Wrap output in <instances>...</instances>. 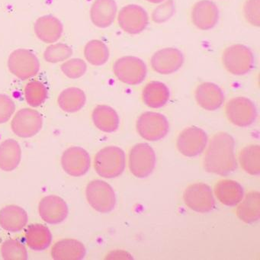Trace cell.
I'll list each match as a JSON object with an SVG mask.
<instances>
[{"mask_svg":"<svg viewBox=\"0 0 260 260\" xmlns=\"http://www.w3.org/2000/svg\"><path fill=\"white\" fill-rule=\"evenodd\" d=\"M225 112L230 122L240 127H248L256 119L257 110L255 105L245 97L231 99L226 103Z\"/></svg>","mask_w":260,"mask_h":260,"instance_id":"obj_9","label":"cell"},{"mask_svg":"<svg viewBox=\"0 0 260 260\" xmlns=\"http://www.w3.org/2000/svg\"><path fill=\"white\" fill-rule=\"evenodd\" d=\"M3 258L6 260H26L28 252L26 248L16 240H6L1 247Z\"/></svg>","mask_w":260,"mask_h":260,"instance_id":"obj_33","label":"cell"},{"mask_svg":"<svg viewBox=\"0 0 260 260\" xmlns=\"http://www.w3.org/2000/svg\"><path fill=\"white\" fill-rule=\"evenodd\" d=\"M194 96L198 104L207 111L217 110L224 102L223 91L212 83H203L198 86Z\"/></svg>","mask_w":260,"mask_h":260,"instance_id":"obj_18","label":"cell"},{"mask_svg":"<svg viewBox=\"0 0 260 260\" xmlns=\"http://www.w3.org/2000/svg\"><path fill=\"white\" fill-rule=\"evenodd\" d=\"M156 165L154 150L147 144L134 146L129 153V169L136 177L143 179L153 173Z\"/></svg>","mask_w":260,"mask_h":260,"instance_id":"obj_8","label":"cell"},{"mask_svg":"<svg viewBox=\"0 0 260 260\" xmlns=\"http://www.w3.org/2000/svg\"><path fill=\"white\" fill-rule=\"evenodd\" d=\"M191 19L198 29H212L218 22V7L210 0H201L194 4L191 9Z\"/></svg>","mask_w":260,"mask_h":260,"instance_id":"obj_16","label":"cell"},{"mask_svg":"<svg viewBox=\"0 0 260 260\" xmlns=\"http://www.w3.org/2000/svg\"><path fill=\"white\" fill-rule=\"evenodd\" d=\"M86 199L90 206L100 213H109L116 204L115 191L110 185L102 180H94L86 186Z\"/></svg>","mask_w":260,"mask_h":260,"instance_id":"obj_5","label":"cell"},{"mask_svg":"<svg viewBox=\"0 0 260 260\" xmlns=\"http://www.w3.org/2000/svg\"><path fill=\"white\" fill-rule=\"evenodd\" d=\"M86 102V94L77 87H70L62 91L57 100L59 107L68 113L78 112L83 109Z\"/></svg>","mask_w":260,"mask_h":260,"instance_id":"obj_28","label":"cell"},{"mask_svg":"<svg viewBox=\"0 0 260 260\" xmlns=\"http://www.w3.org/2000/svg\"><path fill=\"white\" fill-rule=\"evenodd\" d=\"M27 245L32 250L42 251L49 247L52 241L51 231L43 224H32L25 231Z\"/></svg>","mask_w":260,"mask_h":260,"instance_id":"obj_27","label":"cell"},{"mask_svg":"<svg viewBox=\"0 0 260 260\" xmlns=\"http://www.w3.org/2000/svg\"><path fill=\"white\" fill-rule=\"evenodd\" d=\"M22 150L17 141L7 139L0 144V169L6 172L13 171L19 167Z\"/></svg>","mask_w":260,"mask_h":260,"instance_id":"obj_26","label":"cell"},{"mask_svg":"<svg viewBox=\"0 0 260 260\" xmlns=\"http://www.w3.org/2000/svg\"><path fill=\"white\" fill-rule=\"evenodd\" d=\"M152 69L162 75L174 74L184 63V56L179 50L167 48L156 51L151 57Z\"/></svg>","mask_w":260,"mask_h":260,"instance_id":"obj_15","label":"cell"},{"mask_svg":"<svg viewBox=\"0 0 260 260\" xmlns=\"http://www.w3.org/2000/svg\"><path fill=\"white\" fill-rule=\"evenodd\" d=\"M73 50L66 44L57 43L46 48L44 53L45 60L48 63H56L64 61L72 56Z\"/></svg>","mask_w":260,"mask_h":260,"instance_id":"obj_34","label":"cell"},{"mask_svg":"<svg viewBox=\"0 0 260 260\" xmlns=\"http://www.w3.org/2000/svg\"><path fill=\"white\" fill-rule=\"evenodd\" d=\"M25 97L29 106L38 107L43 104L46 100L48 89L42 82L33 80L27 83L25 86Z\"/></svg>","mask_w":260,"mask_h":260,"instance_id":"obj_32","label":"cell"},{"mask_svg":"<svg viewBox=\"0 0 260 260\" xmlns=\"http://www.w3.org/2000/svg\"><path fill=\"white\" fill-rule=\"evenodd\" d=\"M92 121L97 128L106 133L115 132L119 127V117L115 109L106 105H100L94 109Z\"/></svg>","mask_w":260,"mask_h":260,"instance_id":"obj_25","label":"cell"},{"mask_svg":"<svg viewBox=\"0 0 260 260\" xmlns=\"http://www.w3.org/2000/svg\"><path fill=\"white\" fill-rule=\"evenodd\" d=\"M243 15L248 23L252 26L260 25V0H246L243 4Z\"/></svg>","mask_w":260,"mask_h":260,"instance_id":"obj_36","label":"cell"},{"mask_svg":"<svg viewBox=\"0 0 260 260\" xmlns=\"http://www.w3.org/2000/svg\"><path fill=\"white\" fill-rule=\"evenodd\" d=\"M34 29L38 39L45 43L52 44L61 37L63 26L57 18L51 15H47L36 20Z\"/></svg>","mask_w":260,"mask_h":260,"instance_id":"obj_19","label":"cell"},{"mask_svg":"<svg viewBox=\"0 0 260 260\" xmlns=\"http://www.w3.org/2000/svg\"><path fill=\"white\" fill-rule=\"evenodd\" d=\"M117 10L115 0H95L91 7V21L98 28H108L115 22Z\"/></svg>","mask_w":260,"mask_h":260,"instance_id":"obj_20","label":"cell"},{"mask_svg":"<svg viewBox=\"0 0 260 260\" xmlns=\"http://www.w3.org/2000/svg\"><path fill=\"white\" fill-rule=\"evenodd\" d=\"M120 28L130 35H138L146 29L149 17L143 7L135 4L123 7L118 16Z\"/></svg>","mask_w":260,"mask_h":260,"instance_id":"obj_12","label":"cell"},{"mask_svg":"<svg viewBox=\"0 0 260 260\" xmlns=\"http://www.w3.org/2000/svg\"><path fill=\"white\" fill-rule=\"evenodd\" d=\"M183 199L185 205L196 212H210L215 206L212 191L205 183H194L187 187Z\"/></svg>","mask_w":260,"mask_h":260,"instance_id":"obj_10","label":"cell"},{"mask_svg":"<svg viewBox=\"0 0 260 260\" xmlns=\"http://www.w3.org/2000/svg\"><path fill=\"white\" fill-rule=\"evenodd\" d=\"M136 127L141 138L149 141H157L167 136L170 124L162 114L147 112L138 118Z\"/></svg>","mask_w":260,"mask_h":260,"instance_id":"obj_6","label":"cell"},{"mask_svg":"<svg viewBox=\"0 0 260 260\" xmlns=\"http://www.w3.org/2000/svg\"><path fill=\"white\" fill-rule=\"evenodd\" d=\"M225 70L234 76H243L253 68L254 56L248 47L240 44L228 47L222 54Z\"/></svg>","mask_w":260,"mask_h":260,"instance_id":"obj_3","label":"cell"},{"mask_svg":"<svg viewBox=\"0 0 260 260\" xmlns=\"http://www.w3.org/2000/svg\"><path fill=\"white\" fill-rule=\"evenodd\" d=\"M39 212L42 220L50 224H57L66 220L69 210L66 202L59 196H48L41 200Z\"/></svg>","mask_w":260,"mask_h":260,"instance_id":"obj_17","label":"cell"},{"mask_svg":"<svg viewBox=\"0 0 260 260\" xmlns=\"http://www.w3.org/2000/svg\"><path fill=\"white\" fill-rule=\"evenodd\" d=\"M16 110L14 102L10 97L0 94V124L7 122Z\"/></svg>","mask_w":260,"mask_h":260,"instance_id":"obj_37","label":"cell"},{"mask_svg":"<svg viewBox=\"0 0 260 260\" xmlns=\"http://www.w3.org/2000/svg\"><path fill=\"white\" fill-rule=\"evenodd\" d=\"M95 171L101 177H118L125 167V154L121 148L109 146L100 150L94 159Z\"/></svg>","mask_w":260,"mask_h":260,"instance_id":"obj_2","label":"cell"},{"mask_svg":"<svg viewBox=\"0 0 260 260\" xmlns=\"http://www.w3.org/2000/svg\"><path fill=\"white\" fill-rule=\"evenodd\" d=\"M8 68L11 74L17 78L25 80L37 75L40 70V63L31 51L21 48L10 54Z\"/></svg>","mask_w":260,"mask_h":260,"instance_id":"obj_7","label":"cell"},{"mask_svg":"<svg viewBox=\"0 0 260 260\" xmlns=\"http://www.w3.org/2000/svg\"><path fill=\"white\" fill-rule=\"evenodd\" d=\"M84 56L90 64L102 66L109 60V48L102 41H90L85 46Z\"/></svg>","mask_w":260,"mask_h":260,"instance_id":"obj_31","label":"cell"},{"mask_svg":"<svg viewBox=\"0 0 260 260\" xmlns=\"http://www.w3.org/2000/svg\"><path fill=\"white\" fill-rule=\"evenodd\" d=\"M28 222L26 211L18 205H7L0 210V226L9 232L22 231Z\"/></svg>","mask_w":260,"mask_h":260,"instance_id":"obj_21","label":"cell"},{"mask_svg":"<svg viewBox=\"0 0 260 260\" xmlns=\"http://www.w3.org/2000/svg\"><path fill=\"white\" fill-rule=\"evenodd\" d=\"M214 192L220 203L226 206H235L243 199V188L240 183L231 179L219 181Z\"/></svg>","mask_w":260,"mask_h":260,"instance_id":"obj_23","label":"cell"},{"mask_svg":"<svg viewBox=\"0 0 260 260\" xmlns=\"http://www.w3.org/2000/svg\"><path fill=\"white\" fill-rule=\"evenodd\" d=\"M170 89L161 82H150L143 89V101L146 106L152 109L165 106L170 100Z\"/></svg>","mask_w":260,"mask_h":260,"instance_id":"obj_24","label":"cell"},{"mask_svg":"<svg viewBox=\"0 0 260 260\" xmlns=\"http://www.w3.org/2000/svg\"><path fill=\"white\" fill-rule=\"evenodd\" d=\"M234 138L226 132H218L210 141L204 157V168L208 173L226 176L235 171Z\"/></svg>","mask_w":260,"mask_h":260,"instance_id":"obj_1","label":"cell"},{"mask_svg":"<svg viewBox=\"0 0 260 260\" xmlns=\"http://www.w3.org/2000/svg\"><path fill=\"white\" fill-rule=\"evenodd\" d=\"M43 126V118L37 111L22 109L15 115L11 123L15 135L22 138L36 136Z\"/></svg>","mask_w":260,"mask_h":260,"instance_id":"obj_11","label":"cell"},{"mask_svg":"<svg viewBox=\"0 0 260 260\" xmlns=\"http://www.w3.org/2000/svg\"><path fill=\"white\" fill-rule=\"evenodd\" d=\"M237 215L240 220L247 223H253L259 219L260 194L258 191H251L246 194L237 208Z\"/></svg>","mask_w":260,"mask_h":260,"instance_id":"obj_29","label":"cell"},{"mask_svg":"<svg viewBox=\"0 0 260 260\" xmlns=\"http://www.w3.org/2000/svg\"><path fill=\"white\" fill-rule=\"evenodd\" d=\"M84 245L75 239H63L51 248V256L56 260H80L84 258Z\"/></svg>","mask_w":260,"mask_h":260,"instance_id":"obj_22","label":"cell"},{"mask_svg":"<svg viewBox=\"0 0 260 260\" xmlns=\"http://www.w3.org/2000/svg\"><path fill=\"white\" fill-rule=\"evenodd\" d=\"M113 71L120 81L135 86L145 80L147 69L145 63L141 59L133 56H126L115 62Z\"/></svg>","mask_w":260,"mask_h":260,"instance_id":"obj_4","label":"cell"},{"mask_svg":"<svg viewBox=\"0 0 260 260\" xmlns=\"http://www.w3.org/2000/svg\"><path fill=\"white\" fill-rule=\"evenodd\" d=\"M62 168L70 176L80 177L84 176L90 168L91 159L89 153L80 147L67 149L62 155Z\"/></svg>","mask_w":260,"mask_h":260,"instance_id":"obj_14","label":"cell"},{"mask_svg":"<svg viewBox=\"0 0 260 260\" xmlns=\"http://www.w3.org/2000/svg\"><path fill=\"white\" fill-rule=\"evenodd\" d=\"M147 2L150 3V4H158L162 3L164 0H147Z\"/></svg>","mask_w":260,"mask_h":260,"instance_id":"obj_38","label":"cell"},{"mask_svg":"<svg viewBox=\"0 0 260 260\" xmlns=\"http://www.w3.org/2000/svg\"><path fill=\"white\" fill-rule=\"evenodd\" d=\"M240 164L245 172L257 176L260 173V147L257 144L247 146L240 153Z\"/></svg>","mask_w":260,"mask_h":260,"instance_id":"obj_30","label":"cell"},{"mask_svg":"<svg viewBox=\"0 0 260 260\" xmlns=\"http://www.w3.org/2000/svg\"><path fill=\"white\" fill-rule=\"evenodd\" d=\"M60 69L66 77L74 80L80 78L86 74L87 65L82 59L74 58L63 63Z\"/></svg>","mask_w":260,"mask_h":260,"instance_id":"obj_35","label":"cell"},{"mask_svg":"<svg viewBox=\"0 0 260 260\" xmlns=\"http://www.w3.org/2000/svg\"><path fill=\"white\" fill-rule=\"evenodd\" d=\"M208 143L205 131L197 127L184 129L177 138L178 150L187 157H193L202 153Z\"/></svg>","mask_w":260,"mask_h":260,"instance_id":"obj_13","label":"cell"}]
</instances>
